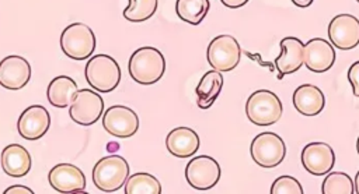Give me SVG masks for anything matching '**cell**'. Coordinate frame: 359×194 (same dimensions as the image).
<instances>
[{
	"label": "cell",
	"mask_w": 359,
	"mask_h": 194,
	"mask_svg": "<svg viewBox=\"0 0 359 194\" xmlns=\"http://www.w3.org/2000/svg\"><path fill=\"white\" fill-rule=\"evenodd\" d=\"M252 161L265 169L276 167L282 163L286 155L285 141L276 133L265 131L254 137L250 145Z\"/></svg>",
	"instance_id": "6"
},
{
	"label": "cell",
	"mask_w": 359,
	"mask_h": 194,
	"mask_svg": "<svg viewBox=\"0 0 359 194\" xmlns=\"http://www.w3.org/2000/svg\"><path fill=\"white\" fill-rule=\"evenodd\" d=\"M139 117L128 106L114 105L102 113V127L105 131L118 138H129L139 130Z\"/></svg>",
	"instance_id": "10"
},
{
	"label": "cell",
	"mask_w": 359,
	"mask_h": 194,
	"mask_svg": "<svg viewBox=\"0 0 359 194\" xmlns=\"http://www.w3.org/2000/svg\"><path fill=\"white\" fill-rule=\"evenodd\" d=\"M353 184H355V193L359 194V170H358V173H356V176H355Z\"/></svg>",
	"instance_id": "32"
},
{
	"label": "cell",
	"mask_w": 359,
	"mask_h": 194,
	"mask_svg": "<svg viewBox=\"0 0 359 194\" xmlns=\"http://www.w3.org/2000/svg\"><path fill=\"white\" fill-rule=\"evenodd\" d=\"M294 109L303 116H317L325 106V95L313 84L299 85L292 96Z\"/></svg>",
	"instance_id": "19"
},
{
	"label": "cell",
	"mask_w": 359,
	"mask_h": 194,
	"mask_svg": "<svg viewBox=\"0 0 359 194\" xmlns=\"http://www.w3.org/2000/svg\"><path fill=\"white\" fill-rule=\"evenodd\" d=\"M222 169L217 161L209 155L192 158L185 167V179L195 190H210L220 180Z\"/></svg>",
	"instance_id": "8"
},
{
	"label": "cell",
	"mask_w": 359,
	"mask_h": 194,
	"mask_svg": "<svg viewBox=\"0 0 359 194\" xmlns=\"http://www.w3.org/2000/svg\"><path fill=\"white\" fill-rule=\"evenodd\" d=\"M302 165L314 176H324L334 169L335 154L327 142H310L302 149Z\"/></svg>",
	"instance_id": "13"
},
{
	"label": "cell",
	"mask_w": 359,
	"mask_h": 194,
	"mask_svg": "<svg viewBox=\"0 0 359 194\" xmlns=\"http://www.w3.org/2000/svg\"><path fill=\"white\" fill-rule=\"evenodd\" d=\"M104 113V100L95 89H79L70 103V119L80 126L94 124Z\"/></svg>",
	"instance_id": "9"
},
{
	"label": "cell",
	"mask_w": 359,
	"mask_h": 194,
	"mask_svg": "<svg viewBox=\"0 0 359 194\" xmlns=\"http://www.w3.org/2000/svg\"><path fill=\"white\" fill-rule=\"evenodd\" d=\"M128 71L135 82L151 85L164 75L165 59L158 49L153 46H142L129 57Z\"/></svg>",
	"instance_id": "1"
},
{
	"label": "cell",
	"mask_w": 359,
	"mask_h": 194,
	"mask_svg": "<svg viewBox=\"0 0 359 194\" xmlns=\"http://www.w3.org/2000/svg\"><path fill=\"white\" fill-rule=\"evenodd\" d=\"M348 81L352 85L353 95L359 96V60L352 63L351 67L348 68Z\"/></svg>",
	"instance_id": "28"
},
{
	"label": "cell",
	"mask_w": 359,
	"mask_h": 194,
	"mask_svg": "<svg viewBox=\"0 0 359 194\" xmlns=\"http://www.w3.org/2000/svg\"><path fill=\"white\" fill-rule=\"evenodd\" d=\"M123 17L130 22H143L151 18L157 10V0H128Z\"/></svg>",
	"instance_id": "26"
},
{
	"label": "cell",
	"mask_w": 359,
	"mask_h": 194,
	"mask_svg": "<svg viewBox=\"0 0 359 194\" xmlns=\"http://www.w3.org/2000/svg\"><path fill=\"white\" fill-rule=\"evenodd\" d=\"M199 135L195 130L181 126L172 128L165 138V147L175 158H191L199 149Z\"/></svg>",
	"instance_id": "18"
},
{
	"label": "cell",
	"mask_w": 359,
	"mask_h": 194,
	"mask_svg": "<svg viewBox=\"0 0 359 194\" xmlns=\"http://www.w3.org/2000/svg\"><path fill=\"white\" fill-rule=\"evenodd\" d=\"M129 163L119 155L101 158L93 167V183L102 193H115L129 177Z\"/></svg>",
	"instance_id": "3"
},
{
	"label": "cell",
	"mask_w": 359,
	"mask_h": 194,
	"mask_svg": "<svg viewBox=\"0 0 359 194\" xmlns=\"http://www.w3.org/2000/svg\"><path fill=\"white\" fill-rule=\"evenodd\" d=\"M356 1H358V3H359V0H356Z\"/></svg>",
	"instance_id": "34"
},
{
	"label": "cell",
	"mask_w": 359,
	"mask_h": 194,
	"mask_svg": "<svg viewBox=\"0 0 359 194\" xmlns=\"http://www.w3.org/2000/svg\"><path fill=\"white\" fill-rule=\"evenodd\" d=\"M279 54L275 59V67L279 78L297 71L304 64V45L299 38L286 36L279 42Z\"/></svg>",
	"instance_id": "16"
},
{
	"label": "cell",
	"mask_w": 359,
	"mask_h": 194,
	"mask_svg": "<svg viewBox=\"0 0 359 194\" xmlns=\"http://www.w3.org/2000/svg\"><path fill=\"white\" fill-rule=\"evenodd\" d=\"M282 102L269 89L254 91L245 102L247 119L255 126H271L282 117Z\"/></svg>",
	"instance_id": "4"
},
{
	"label": "cell",
	"mask_w": 359,
	"mask_h": 194,
	"mask_svg": "<svg viewBox=\"0 0 359 194\" xmlns=\"http://www.w3.org/2000/svg\"><path fill=\"white\" fill-rule=\"evenodd\" d=\"M125 194H161V184L150 173H135L125 183Z\"/></svg>",
	"instance_id": "24"
},
{
	"label": "cell",
	"mask_w": 359,
	"mask_h": 194,
	"mask_svg": "<svg viewBox=\"0 0 359 194\" xmlns=\"http://www.w3.org/2000/svg\"><path fill=\"white\" fill-rule=\"evenodd\" d=\"M0 163L6 174L11 177H24L31 170V155L20 144H10L1 151Z\"/></svg>",
	"instance_id": "20"
},
{
	"label": "cell",
	"mask_w": 359,
	"mask_h": 194,
	"mask_svg": "<svg viewBox=\"0 0 359 194\" xmlns=\"http://www.w3.org/2000/svg\"><path fill=\"white\" fill-rule=\"evenodd\" d=\"M356 151H358V154H359V137H358V140H356Z\"/></svg>",
	"instance_id": "33"
},
{
	"label": "cell",
	"mask_w": 359,
	"mask_h": 194,
	"mask_svg": "<svg viewBox=\"0 0 359 194\" xmlns=\"http://www.w3.org/2000/svg\"><path fill=\"white\" fill-rule=\"evenodd\" d=\"M4 194H34V191L29 187L25 186H11L8 188H6Z\"/></svg>",
	"instance_id": "29"
},
{
	"label": "cell",
	"mask_w": 359,
	"mask_h": 194,
	"mask_svg": "<svg viewBox=\"0 0 359 194\" xmlns=\"http://www.w3.org/2000/svg\"><path fill=\"white\" fill-rule=\"evenodd\" d=\"M226 7L229 8H240L243 6H245L250 0H220Z\"/></svg>",
	"instance_id": "30"
},
{
	"label": "cell",
	"mask_w": 359,
	"mask_h": 194,
	"mask_svg": "<svg viewBox=\"0 0 359 194\" xmlns=\"http://www.w3.org/2000/svg\"><path fill=\"white\" fill-rule=\"evenodd\" d=\"M50 127V114L42 105H31L22 110L17 121L18 134L28 141L43 137Z\"/></svg>",
	"instance_id": "12"
},
{
	"label": "cell",
	"mask_w": 359,
	"mask_h": 194,
	"mask_svg": "<svg viewBox=\"0 0 359 194\" xmlns=\"http://www.w3.org/2000/svg\"><path fill=\"white\" fill-rule=\"evenodd\" d=\"M77 91L79 88L73 78L67 75H57L49 82L46 89V98L52 106L66 107L70 106Z\"/></svg>",
	"instance_id": "22"
},
{
	"label": "cell",
	"mask_w": 359,
	"mask_h": 194,
	"mask_svg": "<svg viewBox=\"0 0 359 194\" xmlns=\"http://www.w3.org/2000/svg\"><path fill=\"white\" fill-rule=\"evenodd\" d=\"M323 194H353V180L345 172H330L321 184Z\"/></svg>",
	"instance_id": "25"
},
{
	"label": "cell",
	"mask_w": 359,
	"mask_h": 194,
	"mask_svg": "<svg viewBox=\"0 0 359 194\" xmlns=\"http://www.w3.org/2000/svg\"><path fill=\"white\" fill-rule=\"evenodd\" d=\"M50 187L62 194L83 193L86 188V176L80 167L73 163H59L48 174Z\"/></svg>",
	"instance_id": "14"
},
{
	"label": "cell",
	"mask_w": 359,
	"mask_h": 194,
	"mask_svg": "<svg viewBox=\"0 0 359 194\" xmlns=\"http://www.w3.org/2000/svg\"><path fill=\"white\" fill-rule=\"evenodd\" d=\"M313 1H314V0H292V3H293L294 6L302 7V8H306V7L311 6V3H313Z\"/></svg>",
	"instance_id": "31"
},
{
	"label": "cell",
	"mask_w": 359,
	"mask_h": 194,
	"mask_svg": "<svg viewBox=\"0 0 359 194\" xmlns=\"http://www.w3.org/2000/svg\"><path fill=\"white\" fill-rule=\"evenodd\" d=\"M210 8L209 0H177L175 13L180 20L191 25H199Z\"/></svg>",
	"instance_id": "23"
},
{
	"label": "cell",
	"mask_w": 359,
	"mask_h": 194,
	"mask_svg": "<svg viewBox=\"0 0 359 194\" xmlns=\"http://www.w3.org/2000/svg\"><path fill=\"white\" fill-rule=\"evenodd\" d=\"M95 46L97 39L93 29L83 22H73L62 31L60 49L73 60H84L91 57Z\"/></svg>",
	"instance_id": "5"
},
{
	"label": "cell",
	"mask_w": 359,
	"mask_h": 194,
	"mask_svg": "<svg viewBox=\"0 0 359 194\" xmlns=\"http://www.w3.org/2000/svg\"><path fill=\"white\" fill-rule=\"evenodd\" d=\"M271 194H303V187L297 179L292 176H279L271 186Z\"/></svg>",
	"instance_id": "27"
},
{
	"label": "cell",
	"mask_w": 359,
	"mask_h": 194,
	"mask_svg": "<svg viewBox=\"0 0 359 194\" xmlns=\"http://www.w3.org/2000/svg\"><path fill=\"white\" fill-rule=\"evenodd\" d=\"M86 81L98 91L108 94L121 82V67L116 60L108 54H95L86 64Z\"/></svg>",
	"instance_id": "2"
},
{
	"label": "cell",
	"mask_w": 359,
	"mask_h": 194,
	"mask_svg": "<svg viewBox=\"0 0 359 194\" xmlns=\"http://www.w3.org/2000/svg\"><path fill=\"white\" fill-rule=\"evenodd\" d=\"M31 78V64L18 54H10L0 61V85L10 91L24 88Z\"/></svg>",
	"instance_id": "15"
},
{
	"label": "cell",
	"mask_w": 359,
	"mask_h": 194,
	"mask_svg": "<svg viewBox=\"0 0 359 194\" xmlns=\"http://www.w3.org/2000/svg\"><path fill=\"white\" fill-rule=\"evenodd\" d=\"M222 88H223V75L220 71L210 70L205 73L195 88L198 107L209 109L216 102Z\"/></svg>",
	"instance_id": "21"
},
{
	"label": "cell",
	"mask_w": 359,
	"mask_h": 194,
	"mask_svg": "<svg viewBox=\"0 0 359 194\" xmlns=\"http://www.w3.org/2000/svg\"><path fill=\"white\" fill-rule=\"evenodd\" d=\"M335 57L334 46L323 38H313L304 45V66L313 73L328 71Z\"/></svg>",
	"instance_id": "17"
},
{
	"label": "cell",
	"mask_w": 359,
	"mask_h": 194,
	"mask_svg": "<svg viewBox=\"0 0 359 194\" xmlns=\"http://www.w3.org/2000/svg\"><path fill=\"white\" fill-rule=\"evenodd\" d=\"M328 38L332 46L349 50L359 45V20L348 13L335 15L328 24Z\"/></svg>",
	"instance_id": "11"
},
{
	"label": "cell",
	"mask_w": 359,
	"mask_h": 194,
	"mask_svg": "<svg viewBox=\"0 0 359 194\" xmlns=\"http://www.w3.org/2000/svg\"><path fill=\"white\" fill-rule=\"evenodd\" d=\"M206 59L213 70L220 73L231 71L240 63L241 46L231 35H217L208 46Z\"/></svg>",
	"instance_id": "7"
}]
</instances>
